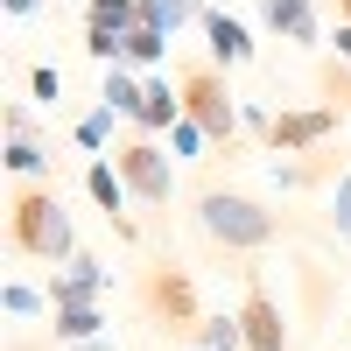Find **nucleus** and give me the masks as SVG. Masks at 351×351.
Wrapping results in <instances>:
<instances>
[{"label": "nucleus", "mask_w": 351, "mask_h": 351, "mask_svg": "<svg viewBox=\"0 0 351 351\" xmlns=\"http://www.w3.org/2000/svg\"><path fill=\"white\" fill-rule=\"evenodd\" d=\"M8 253L14 260H77V232H71V211H64V197H56L49 183H14L8 197Z\"/></svg>", "instance_id": "obj_1"}, {"label": "nucleus", "mask_w": 351, "mask_h": 351, "mask_svg": "<svg viewBox=\"0 0 351 351\" xmlns=\"http://www.w3.org/2000/svg\"><path fill=\"white\" fill-rule=\"evenodd\" d=\"M197 225H204V239H218L225 253H260V246H274V232H281V218L260 197H246V190H204L197 197Z\"/></svg>", "instance_id": "obj_2"}, {"label": "nucleus", "mask_w": 351, "mask_h": 351, "mask_svg": "<svg viewBox=\"0 0 351 351\" xmlns=\"http://www.w3.org/2000/svg\"><path fill=\"white\" fill-rule=\"evenodd\" d=\"M134 295H141V316H148L155 330H169V337H197L204 324H211L204 302H197L190 267H176V260H148L141 281H134Z\"/></svg>", "instance_id": "obj_3"}, {"label": "nucleus", "mask_w": 351, "mask_h": 351, "mask_svg": "<svg viewBox=\"0 0 351 351\" xmlns=\"http://www.w3.org/2000/svg\"><path fill=\"white\" fill-rule=\"evenodd\" d=\"M176 92H183V112H190V120L211 134V141L232 148V134L246 127V106L232 99L225 71H218V64H183V71H176Z\"/></svg>", "instance_id": "obj_4"}, {"label": "nucleus", "mask_w": 351, "mask_h": 351, "mask_svg": "<svg viewBox=\"0 0 351 351\" xmlns=\"http://www.w3.org/2000/svg\"><path fill=\"white\" fill-rule=\"evenodd\" d=\"M112 169H120L127 197H141V204H169L176 197V155L162 141H148V134L120 141V148H112Z\"/></svg>", "instance_id": "obj_5"}, {"label": "nucleus", "mask_w": 351, "mask_h": 351, "mask_svg": "<svg viewBox=\"0 0 351 351\" xmlns=\"http://www.w3.org/2000/svg\"><path fill=\"white\" fill-rule=\"evenodd\" d=\"M330 134H337V106H288L274 112V127H267V148L274 155H316V148H330Z\"/></svg>", "instance_id": "obj_6"}, {"label": "nucleus", "mask_w": 351, "mask_h": 351, "mask_svg": "<svg viewBox=\"0 0 351 351\" xmlns=\"http://www.w3.org/2000/svg\"><path fill=\"white\" fill-rule=\"evenodd\" d=\"M239 316V337H246V351H288V309L274 302V288H246V302L232 309Z\"/></svg>", "instance_id": "obj_7"}, {"label": "nucleus", "mask_w": 351, "mask_h": 351, "mask_svg": "<svg viewBox=\"0 0 351 351\" xmlns=\"http://www.w3.org/2000/svg\"><path fill=\"white\" fill-rule=\"evenodd\" d=\"M260 21L288 43H324V0H260Z\"/></svg>", "instance_id": "obj_8"}, {"label": "nucleus", "mask_w": 351, "mask_h": 351, "mask_svg": "<svg viewBox=\"0 0 351 351\" xmlns=\"http://www.w3.org/2000/svg\"><path fill=\"white\" fill-rule=\"evenodd\" d=\"M99 295H106V267L92 253H77L71 267L49 281V309H77V302H99Z\"/></svg>", "instance_id": "obj_9"}, {"label": "nucleus", "mask_w": 351, "mask_h": 351, "mask_svg": "<svg viewBox=\"0 0 351 351\" xmlns=\"http://www.w3.org/2000/svg\"><path fill=\"white\" fill-rule=\"evenodd\" d=\"M84 190H92V204L112 218V232H120V239H141L134 218H127V183H120V169H112V162H92V169H84Z\"/></svg>", "instance_id": "obj_10"}, {"label": "nucleus", "mask_w": 351, "mask_h": 351, "mask_svg": "<svg viewBox=\"0 0 351 351\" xmlns=\"http://www.w3.org/2000/svg\"><path fill=\"white\" fill-rule=\"evenodd\" d=\"M204 43H211V56H218V64H246V56H253V28L239 21V14H225V8H204Z\"/></svg>", "instance_id": "obj_11"}, {"label": "nucleus", "mask_w": 351, "mask_h": 351, "mask_svg": "<svg viewBox=\"0 0 351 351\" xmlns=\"http://www.w3.org/2000/svg\"><path fill=\"white\" fill-rule=\"evenodd\" d=\"M176 120H183V92H176V84L155 71V77H148V99H141V112H134V127L155 141V134H169Z\"/></svg>", "instance_id": "obj_12"}, {"label": "nucleus", "mask_w": 351, "mask_h": 351, "mask_svg": "<svg viewBox=\"0 0 351 351\" xmlns=\"http://www.w3.org/2000/svg\"><path fill=\"white\" fill-rule=\"evenodd\" d=\"M120 64H127V71H148V77H155V71L169 64V36H162V28H148V21H134L127 36H120Z\"/></svg>", "instance_id": "obj_13"}, {"label": "nucleus", "mask_w": 351, "mask_h": 351, "mask_svg": "<svg viewBox=\"0 0 351 351\" xmlns=\"http://www.w3.org/2000/svg\"><path fill=\"white\" fill-rule=\"evenodd\" d=\"M49 330H56V344H99V337H106V309H99V302L49 309Z\"/></svg>", "instance_id": "obj_14"}, {"label": "nucleus", "mask_w": 351, "mask_h": 351, "mask_svg": "<svg viewBox=\"0 0 351 351\" xmlns=\"http://www.w3.org/2000/svg\"><path fill=\"white\" fill-rule=\"evenodd\" d=\"M141 99H148V77H141V71H127V64H112V71H106L99 106H112L120 120H134V112H141Z\"/></svg>", "instance_id": "obj_15"}, {"label": "nucleus", "mask_w": 351, "mask_h": 351, "mask_svg": "<svg viewBox=\"0 0 351 351\" xmlns=\"http://www.w3.org/2000/svg\"><path fill=\"white\" fill-rule=\"evenodd\" d=\"M134 8H141V21H148V28H162L169 43H176V28L204 21V8H197V0H134Z\"/></svg>", "instance_id": "obj_16"}, {"label": "nucleus", "mask_w": 351, "mask_h": 351, "mask_svg": "<svg viewBox=\"0 0 351 351\" xmlns=\"http://www.w3.org/2000/svg\"><path fill=\"white\" fill-rule=\"evenodd\" d=\"M0 162H8V169L21 176V183H36V176L49 169V148H43L36 134H8V155H0Z\"/></svg>", "instance_id": "obj_17"}, {"label": "nucleus", "mask_w": 351, "mask_h": 351, "mask_svg": "<svg viewBox=\"0 0 351 351\" xmlns=\"http://www.w3.org/2000/svg\"><path fill=\"white\" fill-rule=\"evenodd\" d=\"M141 21L134 0H84V28H106V36H127V28Z\"/></svg>", "instance_id": "obj_18"}, {"label": "nucleus", "mask_w": 351, "mask_h": 351, "mask_svg": "<svg viewBox=\"0 0 351 351\" xmlns=\"http://www.w3.org/2000/svg\"><path fill=\"white\" fill-rule=\"evenodd\" d=\"M112 120H120V112H112V106H92V112H84V120L71 127V134H77V148H92V155L106 162V141H112Z\"/></svg>", "instance_id": "obj_19"}, {"label": "nucleus", "mask_w": 351, "mask_h": 351, "mask_svg": "<svg viewBox=\"0 0 351 351\" xmlns=\"http://www.w3.org/2000/svg\"><path fill=\"white\" fill-rule=\"evenodd\" d=\"M0 309H8L14 324H28V316L49 309V295H43V288H28V281H8V288H0Z\"/></svg>", "instance_id": "obj_20"}, {"label": "nucleus", "mask_w": 351, "mask_h": 351, "mask_svg": "<svg viewBox=\"0 0 351 351\" xmlns=\"http://www.w3.org/2000/svg\"><path fill=\"white\" fill-rule=\"evenodd\" d=\"M316 92H324L330 106H351V71H344V56H330V64H316Z\"/></svg>", "instance_id": "obj_21"}, {"label": "nucleus", "mask_w": 351, "mask_h": 351, "mask_svg": "<svg viewBox=\"0 0 351 351\" xmlns=\"http://www.w3.org/2000/svg\"><path fill=\"white\" fill-rule=\"evenodd\" d=\"M204 141H211V134H204V127L190 120V112H183V120L169 127V155H204Z\"/></svg>", "instance_id": "obj_22"}, {"label": "nucleus", "mask_w": 351, "mask_h": 351, "mask_svg": "<svg viewBox=\"0 0 351 351\" xmlns=\"http://www.w3.org/2000/svg\"><path fill=\"white\" fill-rule=\"evenodd\" d=\"M330 225H337V239L351 246V176H337V183H330Z\"/></svg>", "instance_id": "obj_23"}, {"label": "nucleus", "mask_w": 351, "mask_h": 351, "mask_svg": "<svg viewBox=\"0 0 351 351\" xmlns=\"http://www.w3.org/2000/svg\"><path fill=\"white\" fill-rule=\"evenodd\" d=\"M28 92H36L43 106H56V99H64V77H56V64H36V71H28Z\"/></svg>", "instance_id": "obj_24"}, {"label": "nucleus", "mask_w": 351, "mask_h": 351, "mask_svg": "<svg viewBox=\"0 0 351 351\" xmlns=\"http://www.w3.org/2000/svg\"><path fill=\"white\" fill-rule=\"evenodd\" d=\"M0 120H8V134H36V112H28V106H8Z\"/></svg>", "instance_id": "obj_25"}, {"label": "nucleus", "mask_w": 351, "mask_h": 351, "mask_svg": "<svg viewBox=\"0 0 351 351\" xmlns=\"http://www.w3.org/2000/svg\"><path fill=\"white\" fill-rule=\"evenodd\" d=\"M337 56H344V64H351V28L337 21Z\"/></svg>", "instance_id": "obj_26"}, {"label": "nucleus", "mask_w": 351, "mask_h": 351, "mask_svg": "<svg viewBox=\"0 0 351 351\" xmlns=\"http://www.w3.org/2000/svg\"><path fill=\"white\" fill-rule=\"evenodd\" d=\"M43 8V0H8V14H36Z\"/></svg>", "instance_id": "obj_27"}, {"label": "nucleus", "mask_w": 351, "mask_h": 351, "mask_svg": "<svg viewBox=\"0 0 351 351\" xmlns=\"http://www.w3.org/2000/svg\"><path fill=\"white\" fill-rule=\"evenodd\" d=\"M330 14H337V21H344V28H351V0H330Z\"/></svg>", "instance_id": "obj_28"}, {"label": "nucleus", "mask_w": 351, "mask_h": 351, "mask_svg": "<svg viewBox=\"0 0 351 351\" xmlns=\"http://www.w3.org/2000/svg\"><path fill=\"white\" fill-rule=\"evenodd\" d=\"M77 351H120V344H112V337H99V344H77Z\"/></svg>", "instance_id": "obj_29"}, {"label": "nucleus", "mask_w": 351, "mask_h": 351, "mask_svg": "<svg viewBox=\"0 0 351 351\" xmlns=\"http://www.w3.org/2000/svg\"><path fill=\"white\" fill-rule=\"evenodd\" d=\"M190 351H204V344H190Z\"/></svg>", "instance_id": "obj_30"}]
</instances>
